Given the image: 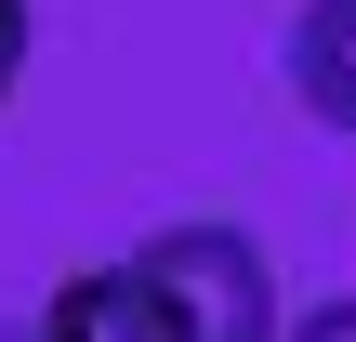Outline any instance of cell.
Masks as SVG:
<instances>
[{"label":"cell","instance_id":"cell-1","mask_svg":"<svg viewBox=\"0 0 356 342\" xmlns=\"http://www.w3.org/2000/svg\"><path fill=\"white\" fill-rule=\"evenodd\" d=\"M145 277H159V303L185 316V342H277V277H264V250L238 237V224H159L145 250H132Z\"/></svg>","mask_w":356,"mask_h":342},{"label":"cell","instance_id":"cell-2","mask_svg":"<svg viewBox=\"0 0 356 342\" xmlns=\"http://www.w3.org/2000/svg\"><path fill=\"white\" fill-rule=\"evenodd\" d=\"M40 342H185V316H172L159 277L119 250V264H79V277L40 303Z\"/></svg>","mask_w":356,"mask_h":342},{"label":"cell","instance_id":"cell-3","mask_svg":"<svg viewBox=\"0 0 356 342\" xmlns=\"http://www.w3.org/2000/svg\"><path fill=\"white\" fill-rule=\"evenodd\" d=\"M277 79H291V105H304L317 132H343V145H356V0H304V13H291Z\"/></svg>","mask_w":356,"mask_h":342},{"label":"cell","instance_id":"cell-4","mask_svg":"<svg viewBox=\"0 0 356 342\" xmlns=\"http://www.w3.org/2000/svg\"><path fill=\"white\" fill-rule=\"evenodd\" d=\"M277 342H356V290H343V303H317V316H291Z\"/></svg>","mask_w":356,"mask_h":342},{"label":"cell","instance_id":"cell-5","mask_svg":"<svg viewBox=\"0 0 356 342\" xmlns=\"http://www.w3.org/2000/svg\"><path fill=\"white\" fill-rule=\"evenodd\" d=\"M13 79H26V0H0V105H13Z\"/></svg>","mask_w":356,"mask_h":342}]
</instances>
